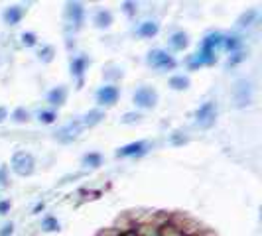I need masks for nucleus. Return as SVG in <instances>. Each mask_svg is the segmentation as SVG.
<instances>
[{
    "label": "nucleus",
    "instance_id": "obj_4",
    "mask_svg": "<svg viewBox=\"0 0 262 236\" xmlns=\"http://www.w3.org/2000/svg\"><path fill=\"white\" fill-rule=\"evenodd\" d=\"M215 118H217V105L209 101L205 105H201L195 112V122L199 128H211L215 124Z\"/></svg>",
    "mask_w": 262,
    "mask_h": 236
},
{
    "label": "nucleus",
    "instance_id": "obj_3",
    "mask_svg": "<svg viewBox=\"0 0 262 236\" xmlns=\"http://www.w3.org/2000/svg\"><path fill=\"white\" fill-rule=\"evenodd\" d=\"M36 170V159L28 152H16L12 157V171L20 177H28Z\"/></svg>",
    "mask_w": 262,
    "mask_h": 236
},
{
    "label": "nucleus",
    "instance_id": "obj_33",
    "mask_svg": "<svg viewBox=\"0 0 262 236\" xmlns=\"http://www.w3.org/2000/svg\"><path fill=\"white\" fill-rule=\"evenodd\" d=\"M185 142H187V138H185V136H180V132L171 136V144L180 146V144H185Z\"/></svg>",
    "mask_w": 262,
    "mask_h": 236
},
{
    "label": "nucleus",
    "instance_id": "obj_11",
    "mask_svg": "<svg viewBox=\"0 0 262 236\" xmlns=\"http://www.w3.org/2000/svg\"><path fill=\"white\" fill-rule=\"evenodd\" d=\"M87 63H89V59L85 57V55H77V57H73L71 59V75L73 77H77V85L81 87L83 85V75H85V69H87Z\"/></svg>",
    "mask_w": 262,
    "mask_h": 236
},
{
    "label": "nucleus",
    "instance_id": "obj_36",
    "mask_svg": "<svg viewBox=\"0 0 262 236\" xmlns=\"http://www.w3.org/2000/svg\"><path fill=\"white\" fill-rule=\"evenodd\" d=\"M10 210V201H0V215H6Z\"/></svg>",
    "mask_w": 262,
    "mask_h": 236
},
{
    "label": "nucleus",
    "instance_id": "obj_37",
    "mask_svg": "<svg viewBox=\"0 0 262 236\" xmlns=\"http://www.w3.org/2000/svg\"><path fill=\"white\" fill-rule=\"evenodd\" d=\"M6 118H8V110L4 106H0V122H4Z\"/></svg>",
    "mask_w": 262,
    "mask_h": 236
},
{
    "label": "nucleus",
    "instance_id": "obj_6",
    "mask_svg": "<svg viewBox=\"0 0 262 236\" xmlns=\"http://www.w3.org/2000/svg\"><path fill=\"white\" fill-rule=\"evenodd\" d=\"M132 101L138 108H154L158 103V92L152 87H140V89L134 91Z\"/></svg>",
    "mask_w": 262,
    "mask_h": 236
},
{
    "label": "nucleus",
    "instance_id": "obj_38",
    "mask_svg": "<svg viewBox=\"0 0 262 236\" xmlns=\"http://www.w3.org/2000/svg\"><path fill=\"white\" fill-rule=\"evenodd\" d=\"M39 210H43V203H38V205L34 207V213H39Z\"/></svg>",
    "mask_w": 262,
    "mask_h": 236
},
{
    "label": "nucleus",
    "instance_id": "obj_20",
    "mask_svg": "<svg viewBox=\"0 0 262 236\" xmlns=\"http://www.w3.org/2000/svg\"><path fill=\"white\" fill-rule=\"evenodd\" d=\"M168 85H170L173 91H185L189 87V77H185V75H173V77H170Z\"/></svg>",
    "mask_w": 262,
    "mask_h": 236
},
{
    "label": "nucleus",
    "instance_id": "obj_29",
    "mask_svg": "<svg viewBox=\"0 0 262 236\" xmlns=\"http://www.w3.org/2000/svg\"><path fill=\"white\" fill-rule=\"evenodd\" d=\"M22 43H24L26 48H34V45H36V34H34V32H24V34H22Z\"/></svg>",
    "mask_w": 262,
    "mask_h": 236
},
{
    "label": "nucleus",
    "instance_id": "obj_10",
    "mask_svg": "<svg viewBox=\"0 0 262 236\" xmlns=\"http://www.w3.org/2000/svg\"><path fill=\"white\" fill-rule=\"evenodd\" d=\"M83 18H85V10H83V6H81L79 2H69V4H67V20L73 24L75 30L81 28Z\"/></svg>",
    "mask_w": 262,
    "mask_h": 236
},
{
    "label": "nucleus",
    "instance_id": "obj_14",
    "mask_svg": "<svg viewBox=\"0 0 262 236\" xmlns=\"http://www.w3.org/2000/svg\"><path fill=\"white\" fill-rule=\"evenodd\" d=\"M134 234L136 236H158L160 234V226L154 223H138L134 224Z\"/></svg>",
    "mask_w": 262,
    "mask_h": 236
},
{
    "label": "nucleus",
    "instance_id": "obj_8",
    "mask_svg": "<svg viewBox=\"0 0 262 236\" xmlns=\"http://www.w3.org/2000/svg\"><path fill=\"white\" fill-rule=\"evenodd\" d=\"M148 148H150L148 142H132V144H126V146H122V148H118L117 157H134V156L140 157L148 152Z\"/></svg>",
    "mask_w": 262,
    "mask_h": 236
},
{
    "label": "nucleus",
    "instance_id": "obj_16",
    "mask_svg": "<svg viewBox=\"0 0 262 236\" xmlns=\"http://www.w3.org/2000/svg\"><path fill=\"white\" fill-rule=\"evenodd\" d=\"M103 118H105V112L99 110V108H95V110H89V112L83 116L81 124H83V128H93V126H97Z\"/></svg>",
    "mask_w": 262,
    "mask_h": 236
},
{
    "label": "nucleus",
    "instance_id": "obj_27",
    "mask_svg": "<svg viewBox=\"0 0 262 236\" xmlns=\"http://www.w3.org/2000/svg\"><path fill=\"white\" fill-rule=\"evenodd\" d=\"M12 118L16 122H26L28 118H30V112H28L26 108H16L12 112Z\"/></svg>",
    "mask_w": 262,
    "mask_h": 236
},
{
    "label": "nucleus",
    "instance_id": "obj_13",
    "mask_svg": "<svg viewBox=\"0 0 262 236\" xmlns=\"http://www.w3.org/2000/svg\"><path fill=\"white\" fill-rule=\"evenodd\" d=\"M24 14H26V10L22 8V6H10V8H6L4 10V22L6 24H10V26H16L22 18H24Z\"/></svg>",
    "mask_w": 262,
    "mask_h": 236
},
{
    "label": "nucleus",
    "instance_id": "obj_22",
    "mask_svg": "<svg viewBox=\"0 0 262 236\" xmlns=\"http://www.w3.org/2000/svg\"><path fill=\"white\" fill-rule=\"evenodd\" d=\"M158 236H184V234H182V230H180L178 226H173V224L168 221L166 224L160 226V234Z\"/></svg>",
    "mask_w": 262,
    "mask_h": 236
},
{
    "label": "nucleus",
    "instance_id": "obj_9",
    "mask_svg": "<svg viewBox=\"0 0 262 236\" xmlns=\"http://www.w3.org/2000/svg\"><path fill=\"white\" fill-rule=\"evenodd\" d=\"M118 89L115 85H105L97 91V103L103 106H113L118 101Z\"/></svg>",
    "mask_w": 262,
    "mask_h": 236
},
{
    "label": "nucleus",
    "instance_id": "obj_30",
    "mask_svg": "<svg viewBox=\"0 0 262 236\" xmlns=\"http://www.w3.org/2000/svg\"><path fill=\"white\" fill-rule=\"evenodd\" d=\"M243 59H245V52H235V53H233V57H229L227 65L233 67V65H236V63H241Z\"/></svg>",
    "mask_w": 262,
    "mask_h": 236
},
{
    "label": "nucleus",
    "instance_id": "obj_23",
    "mask_svg": "<svg viewBox=\"0 0 262 236\" xmlns=\"http://www.w3.org/2000/svg\"><path fill=\"white\" fill-rule=\"evenodd\" d=\"M41 228H43L46 232H55V230H59V221H57L55 217H46V219L41 221Z\"/></svg>",
    "mask_w": 262,
    "mask_h": 236
},
{
    "label": "nucleus",
    "instance_id": "obj_21",
    "mask_svg": "<svg viewBox=\"0 0 262 236\" xmlns=\"http://www.w3.org/2000/svg\"><path fill=\"white\" fill-rule=\"evenodd\" d=\"M103 163V156L99 152H89L83 156V166L85 168H99Z\"/></svg>",
    "mask_w": 262,
    "mask_h": 236
},
{
    "label": "nucleus",
    "instance_id": "obj_1",
    "mask_svg": "<svg viewBox=\"0 0 262 236\" xmlns=\"http://www.w3.org/2000/svg\"><path fill=\"white\" fill-rule=\"evenodd\" d=\"M223 41H225V36L221 32H211V34H207V36L203 38V41H201L199 52L193 53V55H189V59H187L189 69H199V67H203V65H213V63L217 61V52L223 50Z\"/></svg>",
    "mask_w": 262,
    "mask_h": 236
},
{
    "label": "nucleus",
    "instance_id": "obj_25",
    "mask_svg": "<svg viewBox=\"0 0 262 236\" xmlns=\"http://www.w3.org/2000/svg\"><path fill=\"white\" fill-rule=\"evenodd\" d=\"M38 118L41 124H53L55 118H57V114H55L53 110H41V112L38 114Z\"/></svg>",
    "mask_w": 262,
    "mask_h": 236
},
{
    "label": "nucleus",
    "instance_id": "obj_26",
    "mask_svg": "<svg viewBox=\"0 0 262 236\" xmlns=\"http://www.w3.org/2000/svg\"><path fill=\"white\" fill-rule=\"evenodd\" d=\"M140 118H142L140 112H126L124 116L120 118V122H122V124H134V122H138Z\"/></svg>",
    "mask_w": 262,
    "mask_h": 236
},
{
    "label": "nucleus",
    "instance_id": "obj_18",
    "mask_svg": "<svg viewBox=\"0 0 262 236\" xmlns=\"http://www.w3.org/2000/svg\"><path fill=\"white\" fill-rule=\"evenodd\" d=\"M241 48H243V39H241V36H225L223 50L235 53V52H241Z\"/></svg>",
    "mask_w": 262,
    "mask_h": 236
},
{
    "label": "nucleus",
    "instance_id": "obj_15",
    "mask_svg": "<svg viewBox=\"0 0 262 236\" xmlns=\"http://www.w3.org/2000/svg\"><path fill=\"white\" fill-rule=\"evenodd\" d=\"M67 101V89L66 87H55L48 92V103L52 106H61Z\"/></svg>",
    "mask_w": 262,
    "mask_h": 236
},
{
    "label": "nucleus",
    "instance_id": "obj_28",
    "mask_svg": "<svg viewBox=\"0 0 262 236\" xmlns=\"http://www.w3.org/2000/svg\"><path fill=\"white\" fill-rule=\"evenodd\" d=\"M39 59L41 61H46V63H50L53 59V48L52 45H46V48H41V52H39Z\"/></svg>",
    "mask_w": 262,
    "mask_h": 236
},
{
    "label": "nucleus",
    "instance_id": "obj_32",
    "mask_svg": "<svg viewBox=\"0 0 262 236\" xmlns=\"http://www.w3.org/2000/svg\"><path fill=\"white\" fill-rule=\"evenodd\" d=\"M122 6H124V12L128 14V16H134V14H136V4H134V2H124Z\"/></svg>",
    "mask_w": 262,
    "mask_h": 236
},
{
    "label": "nucleus",
    "instance_id": "obj_5",
    "mask_svg": "<svg viewBox=\"0 0 262 236\" xmlns=\"http://www.w3.org/2000/svg\"><path fill=\"white\" fill-rule=\"evenodd\" d=\"M233 97H235V105L238 108H245V106H249L252 103V83H250L249 79L236 81Z\"/></svg>",
    "mask_w": 262,
    "mask_h": 236
},
{
    "label": "nucleus",
    "instance_id": "obj_39",
    "mask_svg": "<svg viewBox=\"0 0 262 236\" xmlns=\"http://www.w3.org/2000/svg\"><path fill=\"white\" fill-rule=\"evenodd\" d=\"M118 236H136V234H134V230H126V232H120Z\"/></svg>",
    "mask_w": 262,
    "mask_h": 236
},
{
    "label": "nucleus",
    "instance_id": "obj_7",
    "mask_svg": "<svg viewBox=\"0 0 262 236\" xmlns=\"http://www.w3.org/2000/svg\"><path fill=\"white\" fill-rule=\"evenodd\" d=\"M81 130H83L81 120H71V122H67L66 126H61L59 130L55 132V138H57V142H61V144H69V142L77 140Z\"/></svg>",
    "mask_w": 262,
    "mask_h": 236
},
{
    "label": "nucleus",
    "instance_id": "obj_24",
    "mask_svg": "<svg viewBox=\"0 0 262 236\" xmlns=\"http://www.w3.org/2000/svg\"><path fill=\"white\" fill-rule=\"evenodd\" d=\"M254 20H256V10H249V12H245L238 18V26L247 28V26H250Z\"/></svg>",
    "mask_w": 262,
    "mask_h": 236
},
{
    "label": "nucleus",
    "instance_id": "obj_2",
    "mask_svg": "<svg viewBox=\"0 0 262 236\" xmlns=\"http://www.w3.org/2000/svg\"><path fill=\"white\" fill-rule=\"evenodd\" d=\"M146 63L150 67H154V69H158V71H171L178 65L176 59L166 50H152L146 55Z\"/></svg>",
    "mask_w": 262,
    "mask_h": 236
},
{
    "label": "nucleus",
    "instance_id": "obj_12",
    "mask_svg": "<svg viewBox=\"0 0 262 236\" xmlns=\"http://www.w3.org/2000/svg\"><path fill=\"white\" fill-rule=\"evenodd\" d=\"M189 45V36L185 34L184 30H180V32H173L170 38V48L173 52H184L185 48Z\"/></svg>",
    "mask_w": 262,
    "mask_h": 236
},
{
    "label": "nucleus",
    "instance_id": "obj_19",
    "mask_svg": "<svg viewBox=\"0 0 262 236\" xmlns=\"http://www.w3.org/2000/svg\"><path fill=\"white\" fill-rule=\"evenodd\" d=\"M113 24V12L111 10H99L95 14V26L97 28H108Z\"/></svg>",
    "mask_w": 262,
    "mask_h": 236
},
{
    "label": "nucleus",
    "instance_id": "obj_35",
    "mask_svg": "<svg viewBox=\"0 0 262 236\" xmlns=\"http://www.w3.org/2000/svg\"><path fill=\"white\" fill-rule=\"evenodd\" d=\"M14 232V224L10 223V224H6L2 230H0V236H10Z\"/></svg>",
    "mask_w": 262,
    "mask_h": 236
},
{
    "label": "nucleus",
    "instance_id": "obj_31",
    "mask_svg": "<svg viewBox=\"0 0 262 236\" xmlns=\"http://www.w3.org/2000/svg\"><path fill=\"white\" fill-rule=\"evenodd\" d=\"M6 173H8V168L2 166V168H0V187H6V185H8V175H6Z\"/></svg>",
    "mask_w": 262,
    "mask_h": 236
},
{
    "label": "nucleus",
    "instance_id": "obj_17",
    "mask_svg": "<svg viewBox=\"0 0 262 236\" xmlns=\"http://www.w3.org/2000/svg\"><path fill=\"white\" fill-rule=\"evenodd\" d=\"M158 32H160V26H158V22H142L140 26L136 28V36H140V38H154Z\"/></svg>",
    "mask_w": 262,
    "mask_h": 236
},
{
    "label": "nucleus",
    "instance_id": "obj_34",
    "mask_svg": "<svg viewBox=\"0 0 262 236\" xmlns=\"http://www.w3.org/2000/svg\"><path fill=\"white\" fill-rule=\"evenodd\" d=\"M120 232H118L117 228H106V230H101L97 236H118Z\"/></svg>",
    "mask_w": 262,
    "mask_h": 236
}]
</instances>
